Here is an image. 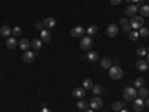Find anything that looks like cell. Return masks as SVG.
Returning a JSON list of instances; mask_svg holds the SVG:
<instances>
[{"label":"cell","mask_w":149,"mask_h":112,"mask_svg":"<svg viewBox=\"0 0 149 112\" xmlns=\"http://www.w3.org/2000/svg\"><path fill=\"white\" fill-rule=\"evenodd\" d=\"M86 33H88V36H94V34L98 33V27L97 26H90L88 30H86Z\"/></svg>","instance_id":"obj_25"},{"label":"cell","mask_w":149,"mask_h":112,"mask_svg":"<svg viewBox=\"0 0 149 112\" xmlns=\"http://www.w3.org/2000/svg\"><path fill=\"white\" fill-rule=\"evenodd\" d=\"M136 67H137L140 72H146L149 69V64L146 60H137V63H136Z\"/></svg>","instance_id":"obj_13"},{"label":"cell","mask_w":149,"mask_h":112,"mask_svg":"<svg viewBox=\"0 0 149 112\" xmlns=\"http://www.w3.org/2000/svg\"><path fill=\"white\" fill-rule=\"evenodd\" d=\"M18 46L22 49V51H29V48L31 46V42H30L29 39H21V41L18 42Z\"/></svg>","instance_id":"obj_15"},{"label":"cell","mask_w":149,"mask_h":112,"mask_svg":"<svg viewBox=\"0 0 149 112\" xmlns=\"http://www.w3.org/2000/svg\"><path fill=\"white\" fill-rule=\"evenodd\" d=\"M146 61H148V64H149V54L146 55Z\"/></svg>","instance_id":"obj_41"},{"label":"cell","mask_w":149,"mask_h":112,"mask_svg":"<svg viewBox=\"0 0 149 112\" xmlns=\"http://www.w3.org/2000/svg\"><path fill=\"white\" fill-rule=\"evenodd\" d=\"M124 99H125L127 102H133L137 99V90L134 88V87H127L125 90H124Z\"/></svg>","instance_id":"obj_2"},{"label":"cell","mask_w":149,"mask_h":112,"mask_svg":"<svg viewBox=\"0 0 149 112\" xmlns=\"http://www.w3.org/2000/svg\"><path fill=\"white\" fill-rule=\"evenodd\" d=\"M91 46H93V39H91V36H84L82 41H81V49H84V51H88Z\"/></svg>","instance_id":"obj_4"},{"label":"cell","mask_w":149,"mask_h":112,"mask_svg":"<svg viewBox=\"0 0 149 112\" xmlns=\"http://www.w3.org/2000/svg\"><path fill=\"white\" fill-rule=\"evenodd\" d=\"M148 90L145 88V87H140V88H139V91H137V96L140 97V99H143V100H145V99H148Z\"/></svg>","instance_id":"obj_22"},{"label":"cell","mask_w":149,"mask_h":112,"mask_svg":"<svg viewBox=\"0 0 149 112\" xmlns=\"http://www.w3.org/2000/svg\"><path fill=\"white\" fill-rule=\"evenodd\" d=\"M78 109H81V111H85V109H88V105H86V102L84 100V99H79V102H78Z\"/></svg>","instance_id":"obj_26"},{"label":"cell","mask_w":149,"mask_h":112,"mask_svg":"<svg viewBox=\"0 0 149 112\" xmlns=\"http://www.w3.org/2000/svg\"><path fill=\"white\" fill-rule=\"evenodd\" d=\"M140 87H143V78H137L134 81V88H140Z\"/></svg>","instance_id":"obj_31"},{"label":"cell","mask_w":149,"mask_h":112,"mask_svg":"<svg viewBox=\"0 0 149 112\" xmlns=\"http://www.w3.org/2000/svg\"><path fill=\"white\" fill-rule=\"evenodd\" d=\"M145 106H146V108H149V97L146 99V102H145Z\"/></svg>","instance_id":"obj_37"},{"label":"cell","mask_w":149,"mask_h":112,"mask_svg":"<svg viewBox=\"0 0 149 112\" xmlns=\"http://www.w3.org/2000/svg\"><path fill=\"white\" fill-rule=\"evenodd\" d=\"M55 24H57V21H55L54 18H45V20H43V27H45L46 30L55 27Z\"/></svg>","instance_id":"obj_14"},{"label":"cell","mask_w":149,"mask_h":112,"mask_svg":"<svg viewBox=\"0 0 149 112\" xmlns=\"http://www.w3.org/2000/svg\"><path fill=\"white\" fill-rule=\"evenodd\" d=\"M36 29L39 30V32H42L45 27H43V22H36Z\"/></svg>","instance_id":"obj_34"},{"label":"cell","mask_w":149,"mask_h":112,"mask_svg":"<svg viewBox=\"0 0 149 112\" xmlns=\"http://www.w3.org/2000/svg\"><path fill=\"white\" fill-rule=\"evenodd\" d=\"M110 3L113 5V6H116V5H119V3H122V0H110Z\"/></svg>","instance_id":"obj_35"},{"label":"cell","mask_w":149,"mask_h":112,"mask_svg":"<svg viewBox=\"0 0 149 112\" xmlns=\"http://www.w3.org/2000/svg\"><path fill=\"white\" fill-rule=\"evenodd\" d=\"M119 33V27L116 26V24H110V26L107 27V36L109 37H116Z\"/></svg>","instance_id":"obj_8"},{"label":"cell","mask_w":149,"mask_h":112,"mask_svg":"<svg viewBox=\"0 0 149 112\" xmlns=\"http://www.w3.org/2000/svg\"><path fill=\"white\" fill-rule=\"evenodd\" d=\"M112 106H113V109H115V111H118V112H119L121 109H124V105H122V102H115V103L112 105Z\"/></svg>","instance_id":"obj_32"},{"label":"cell","mask_w":149,"mask_h":112,"mask_svg":"<svg viewBox=\"0 0 149 112\" xmlns=\"http://www.w3.org/2000/svg\"><path fill=\"white\" fill-rule=\"evenodd\" d=\"M10 33H12V30H10L9 26H2V27H0V34H2L3 37H9Z\"/></svg>","instance_id":"obj_17"},{"label":"cell","mask_w":149,"mask_h":112,"mask_svg":"<svg viewBox=\"0 0 149 112\" xmlns=\"http://www.w3.org/2000/svg\"><path fill=\"white\" fill-rule=\"evenodd\" d=\"M84 112H94V109H85Z\"/></svg>","instance_id":"obj_39"},{"label":"cell","mask_w":149,"mask_h":112,"mask_svg":"<svg viewBox=\"0 0 149 112\" xmlns=\"http://www.w3.org/2000/svg\"><path fill=\"white\" fill-rule=\"evenodd\" d=\"M130 2H133V3H137V2H143V0H130Z\"/></svg>","instance_id":"obj_38"},{"label":"cell","mask_w":149,"mask_h":112,"mask_svg":"<svg viewBox=\"0 0 149 112\" xmlns=\"http://www.w3.org/2000/svg\"><path fill=\"white\" fill-rule=\"evenodd\" d=\"M139 34H140V36H143V37H148V36H149V29L143 26L142 29H139Z\"/></svg>","instance_id":"obj_28"},{"label":"cell","mask_w":149,"mask_h":112,"mask_svg":"<svg viewBox=\"0 0 149 112\" xmlns=\"http://www.w3.org/2000/svg\"><path fill=\"white\" fill-rule=\"evenodd\" d=\"M121 26H122V32H124V33H130V32L133 30L131 26H130V21L125 22V24H121Z\"/></svg>","instance_id":"obj_29"},{"label":"cell","mask_w":149,"mask_h":112,"mask_svg":"<svg viewBox=\"0 0 149 112\" xmlns=\"http://www.w3.org/2000/svg\"><path fill=\"white\" fill-rule=\"evenodd\" d=\"M130 26L133 30H139L145 26V18L143 17H133L131 21H130Z\"/></svg>","instance_id":"obj_3"},{"label":"cell","mask_w":149,"mask_h":112,"mask_svg":"<svg viewBox=\"0 0 149 112\" xmlns=\"http://www.w3.org/2000/svg\"><path fill=\"white\" fill-rule=\"evenodd\" d=\"M128 37H130V41H131V42H136V41H137L139 37H140V34H139L137 30H131V32L128 33Z\"/></svg>","instance_id":"obj_18"},{"label":"cell","mask_w":149,"mask_h":112,"mask_svg":"<svg viewBox=\"0 0 149 112\" xmlns=\"http://www.w3.org/2000/svg\"><path fill=\"white\" fill-rule=\"evenodd\" d=\"M73 97L74 99H84L85 96H86V90L84 88V87H78V88H74L73 90Z\"/></svg>","instance_id":"obj_7"},{"label":"cell","mask_w":149,"mask_h":112,"mask_svg":"<svg viewBox=\"0 0 149 112\" xmlns=\"http://www.w3.org/2000/svg\"><path fill=\"white\" fill-rule=\"evenodd\" d=\"M12 33H14V36H19V34L22 33V30H21V27H18V26H17L14 30H12Z\"/></svg>","instance_id":"obj_33"},{"label":"cell","mask_w":149,"mask_h":112,"mask_svg":"<svg viewBox=\"0 0 149 112\" xmlns=\"http://www.w3.org/2000/svg\"><path fill=\"white\" fill-rule=\"evenodd\" d=\"M51 37H52V34H51V32H49V30L43 29L40 32V41L42 42H51Z\"/></svg>","instance_id":"obj_12"},{"label":"cell","mask_w":149,"mask_h":112,"mask_svg":"<svg viewBox=\"0 0 149 112\" xmlns=\"http://www.w3.org/2000/svg\"><path fill=\"white\" fill-rule=\"evenodd\" d=\"M148 2H149V0H148Z\"/></svg>","instance_id":"obj_42"},{"label":"cell","mask_w":149,"mask_h":112,"mask_svg":"<svg viewBox=\"0 0 149 112\" xmlns=\"http://www.w3.org/2000/svg\"><path fill=\"white\" fill-rule=\"evenodd\" d=\"M86 58H88L90 61H97L98 60V54L95 51H90L88 54H86Z\"/></svg>","instance_id":"obj_24"},{"label":"cell","mask_w":149,"mask_h":112,"mask_svg":"<svg viewBox=\"0 0 149 112\" xmlns=\"http://www.w3.org/2000/svg\"><path fill=\"white\" fill-rule=\"evenodd\" d=\"M90 106H91V109H100L102 106H103V100L100 99V96H94L91 100H90Z\"/></svg>","instance_id":"obj_5"},{"label":"cell","mask_w":149,"mask_h":112,"mask_svg":"<svg viewBox=\"0 0 149 112\" xmlns=\"http://www.w3.org/2000/svg\"><path fill=\"white\" fill-rule=\"evenodd\" d=\"M100 66H102L103 69H110V66H112L110 58H102V60H100Z\"/></svg>","instance_id":"obj_19"},{"label":"cell","mask_w":149,"mask_h":112,"mask_svg":"<svg viewBox=\"0 0 149 112\" xmlns=\"http://www.w3.org/2000/svg\"><path fill=\"white\" fill-rule=\"evenodd\" d=\"M119 112H130V111H127V109H121Z\"/></svg>","instance_id":"obj_40"},{"label":"cell","mask_w":149,"mask_h":112,"mask_svg":"<svg viewBox=\"0 0 149 112\" xmlns=\"http://www.w3.org/2000/svg\"><path fill=\"white\" fill-rule=\"evenodd\" d=\"M102 91H103V87H102V85H94V87H93V93H94V96H100Z\"/></svg>","instance_id":"obj_27"},{"label":"cell","mask_w":149,"mask_h":112,"mask_svg":"<svg viewBox=\"0 0 149 112\" xmlns=\"http://www.w3.org/2000/svg\"><path fill=\"white\" fill-rule=\"evenodd\" d=\"M36 57H37V51H34V52L26 51V52H24V55H22V60L26 61V63H31V61H33Z\"/></svg>","instance_id":"obj_10"},{"label":"cell","mask_w":149,"mask_h":112,"mask_svg":"<svg viewBox=\"0 0 149 112\" xmlns=\"http://www.w3.org/2000/svg\"><path fill=\"white\" fill-rule=\"evenodd\" d=\"M93 87H94V84H93L91 79H88V78L84 79V88H85L86 91H88V90H93Z\"/></svg>","instance_id":"obj_23"},{"label":"cell","mask_w":149,"mask_h":112,"mask_svg":"<svg viewBox=\"0 0 149 112\" xmlns=\"http://www.w3.org/2000/svg\"><path fill=\"white\" fill-rule=\"evenodd\" d=\"M6 46H8L9 49H15V48L18 46V42H17L15 37H8V41H6Z\"/></svg>","instance_id":"obj_16"},{"label":"cell","mask_w":149,"mask_h":112,"mask_svg":"<svg viewBox=\"0 0 149 112\" xmlns=\"http://www.w3.org/2000/svg\"><path fill=\"white\" fill-rule=\"evenodd\" d=\"M139 10H140V17H149V5H143L142 8H139Z\"/></svg>","instance_id":"obj_21"},{"label":"cell","mask_w":149,"mask_h":112,"mask_svg":"<svg viewBox=\"0 0 149 112\" xmlns=\"http://www.w3.org/2000/svg\"><path fill=\"white\" fill-rule=\"evenodd\" d=\"M137 55L139 57H145L146 55V48L145 46H139L137 48Z\"/></svg>","instance_id":"obj_30"},{"label":"cell","mask_w":149,"mask_h":112,"mask_svg":"<svg viewBox=\"0 0 149 112\" xmlns=\"http://www.w3.org/2000/svg\"><path fill=\"white\" fill-rule=\"evenodd\" d=\"M40 112H52V111H51V109H48V108H46V106H43V108H42V111H40Z\"/></svg>","instance_id":"obj_36"},{"label":"cell","mask_w":149,"mask_h":112,"mask_svg":"<svg viewBox=\"0 0 149 112\" xmlns=\"http://www.w3.org/2000/svg\"><path fill=\"white\" fill-rule=\"evenodd\" d=\"M42 43H43V42H42L40 39H33V41H31V46L34 48V51H39V49L42 48Z\"/></svg>","instance_id":"obj_20"},{"label":"cell","mask_w":149,"mask_h":112,"mask_svg":"<svg viewBox=\"0 0 149 112\" xmlns=\"http://www.w3.org/2000/svg\"><path fill=\"white\" fill-rule=\"evenodd\" d=\"M137 10H139V6L134 3V5H130V6H127V8H125V14H127L128 17H136Z\"/></svg>","instance_id":"obj_11"},{"label":"cell","mask_w":149,"mask_h":112,"mask_svg":"<svg viewBox=\"0 0 149 112\" xmlns=\"http://www.w3.org/2000/svg\"><path fill=\"white\" fill-rule=\"evenodd\" d=\"M133 102H134L133 108H134L136 112H142L145 109V100L143 99H136V100H133Z\"/></svg>","instance_id":"obj_9"},{"label":"cell","mask_w":149,"mask_h":112,"mask_svg":"<svg viewBox=\"0 0 149 112\" xmlns=\"http://www.w3.org/2000/svg\"><path fill=\"white\" fill-rule=\"evenodd\" d=\"M86 33V30L82 27V26H78V27H73L70 30V34L72 37H84V34Z\"/></svg>","instance_id":"obj_6"},{"label":"cell","mask_w":149,"mask_h":112,"mask_svg":"<svg viewBox=\"0 0 149 112\" xmlns=\"http://www.w3.org/2000/svg\"><path fill=\"white\" fill-rule=\"evenodd\" d=\"M109 76H110L112 79L118 81V79H121V78L124 76V70H122L119 66H110V69H109Z\"/></svg>","instance_id":"obj_1"}]
</instances>
